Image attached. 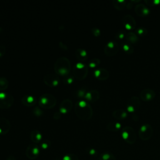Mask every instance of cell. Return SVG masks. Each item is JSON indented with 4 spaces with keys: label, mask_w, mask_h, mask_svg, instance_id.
Returning <instances> with one entry per match:
<instances>
[{
    "label": "cell",
    "mask_w": 160,
    "mask_h": 160,
    "mask_svg": "<svg viewBox=\"0 0 160 160\" xmlns=\"http://www.w3.org/2000/svg\"><path fill=\"white\" fill-rule=\"evenodd\" d=\"M122 49L127 54H131L134 52V48L129 43H124V44H122Z\"/></svg>",
    "instance_id": "26"
},
{
    "label": "cell",
    "mask_w": 160,
    "mask_h": 160,
    "mask_svg": "<svg viewBox=\"0 0 160 160\" xmlns=\"http://www.w3.org/2000/svg\"><path fill=\"white\" fill-rule=\"evenodd\" d=\"M126 39L129 44H134L139 41L138 36L134 32H129L126 34Z\"/></svg>",
    "instance_id": "23"
},
{
    "label": "cell",
    "mask_w": 160,
    "mask_h": 160,
    "mask_svg": "<svg viewBox=\"0 0 160 160\" xmlns=\"http://www.w3.org/2000/svg\"><path fill=\"white\" fill-rule=\"evenodd\" d=\"M107 128L108 130L111 131H118L121 128V124L118 122H115V121L111 122L108 124Z\"/></svg>",
    "instance_id": "25"
},
{
    "label": "cell",
    "mask_w": 160,
    "mask_h": 160,
    "mask_svg": "<svg viewBox=\"0 0 160 160\" xmlns=\"http://www.w3.org/2000/svg\"><path fill=\"white\" fill-rule=\"evenodd\" d=\"M51 146V141L48 139L43 140L41 142V148L43 149H48Z\"/></svg>",
    "instance_id": "29"
},
{
    "label": "cell",
    "mask_w": 160,
    "mask_h": 160,
    "mask_svg": "<svg viewBox=\"0 0 160 160\" xmlns=\"http://www.w3.org/2000/svg\"><path fill=\"white\" fill-rule=\"evenodd\" d=\"M140 99L137 96L131 97L127 103V110L128 112H133L136 111L140 108Z\"/></svg>",
    "instance_id": "10"
},
{
    "label": "cell",
    "mask_w": 160,
    "mask_h": 160,
    "mask_svg": "<svg viewBox=\"0 0 160 160\" xmlns=\"http://www.w3.org/2000/svg\"><path fill=\"white\" fill-rule=\"evenodd\" d=\"M72 73L73 76L76 79L79 80H82L86 77L88 73V68L86 64L81 62H79L76 63L74 66Z\"/></svg>",
    "instance_id": "4"
},
{
    "label": "cell",
    "mask_w": 160,
    "mask_h": 160,
    "mask_svg": "<svg viewBox=\"0 0 160 160\" xmlns=\"http://www.w3.org/2000/svg\"><path fill=\"white\" fill-rule=\"evenodd\" d=\"M122 22L125 29L127 30H132L136 27L135 19L132 16L129 14H127L123 17Z\"/></svg>",
    "instance_id": "11"
},
{
    "label": "cell",
    "mask_w": 160,
    "mask_h": 160,
    "mask_svg": "<svg viewBox=\"0 0 160 160\" xmlns=\"http://www.w3.org/2000/svg\"><path fill=\"white\" fill-rule=\"evenodd\" d=\"M11 128V124L9 121L4 118H0V134L1 135H5L10 130Z\"/></svg>",
    "instance_id": "14"
},
{
    "label": "cell",
    "mask_w": 160,
    "mask_h": 160,
    "mask_svg": "<svg viewBox=\"0 0 160 160\" xmlns=\"http://www.w3.org/2000/svg\"><path fill=\"white\" fill-rule=\"evenodd\" d=\"M13 96L6 92H0V108L8 109L13 104Z\"/></svg>",
    "instance_id": "5"
},
{
    "label": "cell",
    "mask_w": 160,
    "mask_h": 160,
    "mask_svg": "<svg viewBox=\"0 0 160 160\" xmlns=\"http://www.w3.org/2000/svg\"><path fill=\"white\" fill-rule=\"evenodd\" d=\"M38 103L44 109H51L55 106L56 99L52 94H44L40 96Z\"/></svg>",
    "instance_id": "3"
},
{
    "label": "cell",
    "mask_w": 160,
    "mask_h": 160,
    "mask_svg": "<svg viewBox=\"0 0 160 160\" xmlns=\"http://www.w3.org/2000/svg\"><path fill=\"white\" fill-rule=\"evenodd\" d=\"M74 111L77 116L82 120H89L92 116L91 106L86 101L82 100L76 102Z\"/></svg>",
    "instance_id": "1"
},
{
    "label": "cell",
    "mask_w": 160,
    "mask_h": 160,
    "mask_svg": "<svg viewBox=\"0 0 160 160\" xmlns=\"http://www.w3.org/2000/svg\"><path fill=\"white\" fill-rule=\"evenodd\" d=\"M156 96V92L151 89H142L139 93V97L144 101H149L152 100Z\"/></svg>",
    "instance_id": "12"
},
{
    "label": "cell",
    "mask_w": 160,
    "mask_h": 160,
    "mask_svg": "<svg viewBox=\"0 0 160 160\" xmlns=\"http://www.w3.org/2000/svg\"><path fill=\"white\" fill-rule=\"evenodd\" d=\"M122 136L124 141L130 144L134 143L136 141V134L134 130L130 126H126L123 128Z\"/></svg>",
    "instance_id": "6"
},
{
    "label": "cell",
    "mask_w": 160,
    "mask_h": 160,
    "mask_svg": "<svg viewBox=\"0 0 160 160\" xmlns=\"http://www.w3.org/2000/svg\"><path fill=\"white\" fill-rule=\"evenodd\" d=\"M62 160H79V159H78V157L76 154H72V153H69V154L64 155L63 156Z\"/></svg>",
    "instance_id": "28"
},
{
    "label": "cell",
    "mask_w": 160,
    "mask_h": 160,
    "mask_svg": "<svg viewBox=\"0 0 160 160\" xmlns=\"http://www.w3.org/2000/svg\"><path fill=\"white\" fill-rule=\"evenodd\" d=\"M39 152V148L36 144H31L26 149V156L29 159H35L38 157Z\"/></svg>",
    "instance_id": "8"
},
{
    "label": "cell",
    "mask_w": 160,
    "mask_h": 160,
    "mask_svg": "<svg viewBox=\"0 0 160 160\" xmlns=\"http://www.w3.org/2000/svg\"><path fill=\"white\" fill-rule=\"evenodd\" d=\"M72 106V102L69 99H66L63 100L59 106V111L62 114H65L69 112Z\"/></svg>",
    "instance_id": "17"
},
{
    "label": "cell",
    "mask_w": 160,
    "mask_h": 160,
    "mask_svg": "<svg viewBox=\"0 0 160 160\" xmlns=\"http://www.w3.org/2000/svg\"><path fill=\"white\" fill-rule=\"evenodd\" d=\"M153 130L152 126L149 124H142L139 128V135L141 139L147 141L150 139L152 135Z\"/></svg>",
    "instance_id": "7"
},
{
    "label": "cell",
    "mask_w": 160,
    "mask_h": 160,
    "mask_svg": "<svg viewBox=\"0 0 160 160\" xmlns=\"http://www.w3.org/2000/svg\"><path fill=\"white\" fill-rule=\"evenodd\" d=\"M113 158H111V154L109 153L102 154L100 156V160H113Z\"/></svg>",
    "instance_id": "32"
},
{
    "label": "cell",
    "mask_w": 160,
    "mask_h": 160,
    "mask_svg": "<svg viewBox=\"0 0 160 160\" xmlns=\"http://www.w3.org/2000/svg\"><path fill=\"white\" fill-rule=\"evenodd\" d=\"M119 46L116 41L108 42L104 47V53L108 56H112L116 55L119 51Z\"/></svg>",
    "instance_id": "9"
},
{
    "label": "cell",
    "mask_w": 160,
    "mask_h": 160,
    "mask_svg": "<svg viewBox=\"0 0 160 160\" xmlns=\"http://www.w3.org/2000/svg\"><path fill=\"white\" fill-rule=\"evenodd\" d=\"M127 112L122 109L114 110L112 112V116L118 120H122L127 116Z\"/></svg>",
    "instance_id": "21"
},
{
    "label": "cell",
    "mask_w": 160,
    "mask_h": 160,
    "mask_svg": "<svg viewBox=\"0 0 160 160\" xmlns=\"http://www.w3.org/2000/svg\"><path fill=\"white\" fill-rule=\"evenodd\" d=\"M75 53L77 58L80 61H85L88 59V52L85 49H78Z\"/></svg>",
    "instance_id": "22"
},
{
    "label": "cell",
    "mask_w": 160,
    "mask_h": 160,
    "mask_svg": "<svg viewBox=\"0 0 160 160\" xmlns=\"http://www.w3.org/2000/svg\"><path fill=\"white\" fill-rule=\"evenodd\" d=\"M147 33H148L147 29L144 28H139L137 29V34L141 36H146Z\"/></svg>",
    "instance_id": "31"
},
{
    "label": "cell",
    "mask_w": 160,
    "mask_h": 160,
    "mask_svg": "<svg viewBox=\"0 0 160 160\" xmlns=\"http://www.w3.org/2000/svg\"><path fill=\"white\" fill-rule=\"evenodd\" d=\"M32 112L34 115L37 116H41L42 114V111L38 107H35L33 110H32Z\"/></svg>",
    "instance_id": "33"
},
{
    "label": "cell",
    "mask_w": 160,
    "mask_h": 160,
    "mask_svg": "<svg viewBox=\"0 0 160 160\" xmlns=\"http://www.w3.org/2000/svg\"><path fill=\"white\" fill-rule=\"evenodd\" d=\"M30 138L31 141L33 142V143L36 144L41 142L42 139V135L39 131L37 129H34L31 131L30 134Z\"/></svg>",
    "instance_id": "19"
},
{
    "label": "cell",
    "mask_w": 160,
    "mask_h": 160,
    "mask_svg": "<svg viewBox=\"0 0 160 160\" xmlns=\"http://www.w3.org/2000/svg\"><path fill=\"white\" fill-rule=\"evenodd\" d=\"M8 81L4 77H0V91L6 90L8 87Z\"/></svg>",
    "instance_id": "27"
},
{
    "label": "cell",
    "mask_w": 160,
    "mask_h": 160,
    "mask_svg": "<svg viewBox=\"0 0 160 160\" xmlns=\"http://www.w3.org/2000/svg\"><path fill=\"white\" fill-rule=\"evenodd\" d=\"M100 62L101 61L99 59H97V58L92 59L89 62V66L91 68H94L98 65H99L100 64Z\"/></svg>",
    "instance_id": "30"
},
{
    "label": "cell",
    "mask_w": 160,
    "mask_h": 160,
    "mask_svg": "<svg viewBox=\"0 0 160 160\" xmlns=\"http://www.w3.org/2000/svg\"><path fill=\"white\" fill-rule=\"evenodd\" d=\"M134 11L137 15L141 17H144L149 14V9L143 4H136L134 8Z\"/></svg>",
    "instance_id": "16"
},
{
    "label": "cell",
    "mask_w": 160,
    "mask_h": 160,
    "mask_svg": "<svg viewBox=\"0 0 160 160\" xmlns=\"http://www.w3.org/2000/svg\"><path fill=\"white\" fill-rule=\"evenodd\" d=\"M126 34L125 32H124L123 31H120L116 35V37L117 39H126Z\"/></svg>",
    "instance_id": "34"
},
{
    "label": "cell",
    "mask_w": 160,
    "mask_h": 160,
    "mask_svg": "<svg viewBox=\"0 0 160 160\" xmlns=\"http://www.w3.org/2000/svg\"><path fill=\"white\" fill-rule=\"evenodd\" d=\"M92 32L95 36H99L101 34V31L98 28H94L92 29Z\"/></svg>",
    "instance_id": "37"
},
{
    "label": "cell",
    "mask_w": 160,
    "mask_h": 160,
    "mask_svg": "<svg viewBox=\"0 0 160 160\" xmlns=\"http://www.w3.org/2000/svg\"><path fill=\"white\" fill-rule=\"evenodd\" d=\"M84 98L88 101L94 102L97 101L99 98V93L96 90H91L86 93Z\"/></svg>",
    "instance_id": "18"
},
{
    "label": "cell",
    "mask_w": 160,
    "mask_h": 160,
    "mask_svg": "<svg viewBox=\"0 0 160 160\" xmlns=\"http://www.w3.org/2000/svg\"><path fill=\"white\" fill-rule=\"evenodd\" d=\"M54 69L57 74L67 76L71 70V64L69 59L66 57L59 58L54 64Z\"/></svg>",
    "instance_id": "2"
},
{
    "label": "cell",
    "mask_w": 160,
    "mask_h": 160,
    "mask_svg": "<svg viewBox=\"0 0 160 160\" xmlns=\"http://www.w3.org/2000/svg\"><path fill=\"white\" fill-rule=\"evenodd\" d=\"M114 7L118 10H122L126 6V1L124 0H114L112 1Z\"/></svg>",
    "instance_id": "24"
},
{
    "label": "cell",
    "mask_w": 160,
    "mask_h": 160,
    "mask_svg": "<svg viewBox=\"0 0 160 160\" xmlns=\"http://www.w3.org/2000/svg\"><path fill=\"white\" fill-rule=\"evenodd\" d=\"M94 76L99 80L104 81L106 80L109 76V73L108 70L104 68H99L94 71Z\"/></svg>",
    "instance_id": "15"
},
{
    "label": "cell",
    "mask_w": 160,
    "mask_h": 160,
    "mask_svg": "<svg viewBox=\"0 0 160 160\" xmlns=\"http://www.w3.org/2000/svg\"><path fill=\"white\" fill-rule=\"evenodd\" d=\"M145 2L148 5H151V6H154V5H158L160 1H157V0H154V1H145Z\"/></svg>",
    "instance_id": "36"
},
{
    "label": "cell",
    "mask_w": 160,
    "mask_h": 160,
    "mask_svg": "<svg viewBox=\"0 0 160 160\" xmlns=\"http://www.w3.org/2000/svg\"><path fill=\"white\" fill-rule=\"evenodd\" d=\"M6 52V46L4 45H0V58L3 56Z\"/></svg>",
    "instance_id": "38"
},
{
    "label": "cell",
    "mask_w": 160,
    "mask_h": 160,
    "mask_svg": "<svg viewBox=\"0 0 160 160\" xmlns=\"http://www.w3.org/2000/svg\"><path fill=\"white\" fill-rule=\"evenodd\" d=\"M6 160H16V158L14 156L10 155L8 157H7Z\"/></svg>",
    "instance_id": "40"
},
{
    "label": "cell",
    "mask_w": 160,
    "mask_h": 160,
    "mask_svg": "<svg viewBox=\"0 0 160 160\" xmlns=\"http://www.w3.org/2000/svg\"><path fill=\"white\" fill-rule=\"evenodd\" d=\"M22 102L26 106H31L36 104V99L31 95H25L22 98Z\"/></svg>",
    "instance_id": "20"
},
{
    "label": "cell",
    "mask_w": 160,
    "mask_h": 160,
    "mask_svg": "<svg viewBox=\"0 0 160 160\" xmlns=\"http://www.w3.org/2000/svg\"><path fill=\"white\" fill-rule=\"evenodd\" d=\"M73 81V78L71 76H68L64 79V83L66 84H70Z\"/></svg>",
    "instance_id": "35"
},
{
    "label": "cell",
    "mask_w": 160,
    "mask_h": 160,
    "mask_svg": "<svg viewBox=\"0 0 160 160\" xmlns=\"http://www.w3.org/2000/svg\"><path fill=\"white\" fill-rule=\"evenodd\" d=\"M61 115H62V113H61L60 111H59V112H56L54 114V115H53V118H54V119H59V118H61Z\"/></svg>",
    "instance_id": "39"
},
{
    "label": "cell",
    "mask_w": 160,
    "mask_h": 160,
    "mask_svg": "<svg viewBox=\"0 0 160 160\" xmlns=\"http://www.w3.org/2000/svg\"><path fill=\"white\" fill-rule=\"evenodd\" d=\"M59 78L57 75L47 74L44 77V82L49 86H56L58 85Z\"/></svg>",
    "instance_id": "13"
}]
</instances>
